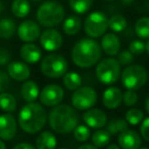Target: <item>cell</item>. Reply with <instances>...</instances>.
Returning <instances> with one entry per match:
<instances>
[{
	"instance_id": "obj_1",
	"label": "cell",
	"mask_w": 149,
	"mask_h": 149,
	"mask_svg": "<svg viewBox=\"0 0 149 149\" xmlns=\"http://www.w3.org/2000/svg\"><path fill=\"white\" fill-rule=\"evenodd\" d=\"M71 57L80 68H89L97 64L101 58V47L92 38L81 39L74 45Z\"/></svg>"
},
{
	"instance_id": "obj_2",
	"label": "cell",
	"mask_w": 149,
	"mask_h": 149,
	"mask_svg": "<svg viewBox=\"0 0 149 149\" xmlns=\"http://www.w3.org/2000/svg\"><path fill=\"white\" fill-rule=\"evenodd\" d=\"M47 121V113L38 102H29L18 113V125L23 131L35 134L41 131Z\"/></svg>"
},
{
	"instance_id": "obj_3",
	"label": "cell",
	"mask_w": 149,
	"mask_h": 149,
	"mask_svg": "<svg viewBox=\"0 0 149 149\" xmlns=\"http://www.w3.org/2000/svg\"><path fill=\"white\" fill-rule=\"evenodd\" d=\"M49 125L53 131L66 134L74 131L79 124V115L75 108L68 104L55 106L49 114Z\"/></svg>"
},
{
	"instance_id": "obj_4",
	"label": "cell",
	"mask_w": 149,
	"mask_h": 149,
	"mask_svg": "<svg viewBox=\"0 0 149 149\" xmlns=\"http://www.w3.org/2000/svg\"><path fill=\"white\" fill-rule=\"evenodd\" d=\"M64 7L55 0L45 1L37 9L36 17L40 26L44 28H54L64 18Z\"/></svg>"
},
{
	"instance_id": "obj_5",
	"label": "cell",
	"mask_w": 149,
	"mask_h": 149,
	"mask_svg": "<svg viewBox=\"0 0 149 149\" xmlns=\"http://www.w3.org/2000/svg\"><path fill=\"white\" fill-rule=\"evenodd\" d=\"M148 74L141 65H128L121 74V84L127 89L138 90L147 82Z\"/></svg>"
},
{
	"instance_id": "obj_6",
	"label": "cell",
	"mask_w": 149,
	"mask_h": 149,
	"mask_svg": "<svg viewBox=\"0 0 149 149\" xmlns=\"http://www.w3.org/2000/svg\"><path fill=\"white\" fill-rule=\"evenodd\" d=\"M68 61L60 54H49L42 59L40 69L43 75L48 78H59L66 73Z\"/></svg>"
},
{
	"instance_id": "obj_7",
	"label": "cell",
	"mask_w": 149,
	"mask_h": 149,
	"mask_svg": "<svg viewBox=\"0 0 149 149\" xmlns=\"http://www.w3.org/2000/svg\"><path fill=\"white\" fill-rule=\"evenodd\" d=\"M121 66L119 60L114 58H106L101 60L96 66V77L103 84H113L119 80L121 74Z\"/></svg>"
},
{
	"instance_id": "obj_8",
	"label": "cell",
	"mask_w": 149,
	"mask_h": 149,
	"mask_svg": "<svg viewBox=\"0 0 149 149\" xmlns=\"http://www.w3.org/2000/svg\"><path fill=\"white\" fill-rule=\"evenodd\" d=\"M108 28V18L103 12L93 11L84 22V31L92 39L100 38L106 33Z\"/></svg>"
},
{
	"instance_id": "obj_9",
	"label": "cell",
	"mask_w": 149,
	"mask_h": 149,
	"mask_svg": "<svg viewBox=\"0 0 149 149\" xmlns=\"http://www.w3.org/2000/svg\"><path fill=\"white\" fill-rule=\"evenodd\" d=\"M97 92L93 87L82 86L75 90L72 95V104L76 110L85 111L95 106L97 102Z\"/></svg>"
},
{
	"instance_id": "obj_10",
	"label": "cell",
	"mask_w": 149,
	"mask_h": 149,
	"mask_svg": "<svg viewBox=\"0 0 149 149\" xmlns=\"http://www.w3.org/2000/svg\"><path fill=\"white\" fill-rule=\"evenodd\" d=\"M64 91L58 84H48L40 91V102L46 107H55L64 100Z\"/></svg>"
},
{
	"instance_id": "obj_11",
	"label": "cell",
	"mask_w": 149,
	"mask_h": 149,
	"mask_svg": "<svg viewBox=\"0 0 149 149\" xmlns=\"http://www.w3.org/2000/svg\"><path fill=\"white\" fill-rule=\"evenodd\" d=\"M64 38L61 33L54 29L45 30L40 35V45L45 51L55 52L62 46Z\"/></svg>"
},
{
	"instance_id": "obj_12",
	"label": "cell",
	"mask_w": 149,
	"mask_h": 149,
	"mask_svg": "<svg viewBox=\"0 0 149 149\" xmlns=\"http://www.w3.org/2000/svg\"><path fill=\"white\" fill-rule=\"evenodd\" d=\"M41 35V28L39 22L32 19H27L18 26V37L25 43H32L36 41Z\"/></svg>"
},
{
	"instance_id": "obj_13",
	"label": "cell",
	"mask_w": 149,
	"mask_h": 149,
	"mask_svg": "<svg viewBox=\"0 0 149 149\" xmlns=\"http://www.w3.org/2000/svg\"><path fill=\"white\" fill-rule=\"evenodd\" d=\"M18 131L16 120L10 113L0 115V138L2 140H11Z\"/></svg>"
},
{
	"instance_id": "obj_14",
	"label": "cell",
	"mask_w": 149,
	"mask_h": 149,
	"mask_svg": "<svg viewBox=\"0 0 149 149\" xmlns=\"http://www.w3.org/2000/svg\"><path fill=\"white\" fill-rule=\"evenodd\" d=\"M85 124L92 129H101L107 123V116L99 109H89L83 115Z\"/></svg>"
},
{
	"instance_id": "obj_15",
	"label": "cell",
	"mask_w": 149,
	"mask_h": 149,
	"mask_svg": "<svg viewBox=\"0 0 149 149\" xmlns=\"http://www.w3.org/2000/svg\"><path fill=\"white\" fill-rule=\"evenodd\" d=\"M117 142L121 149H139L142 144L139 134L134 130L129 129L119 133Z\"/></svg>"
},
{
	"instance_id": "obj_16",
	"label": "cell",
	"mask_w": 149,
	"mask_h": 149,
	"mask_svg": "<svg viewBox=\"0 0 149 149\" xmlns=\"http://www.w3.org/2000/svg\"><path fill=\"white\" fill-rule=\"evenodd\" d=\"M7 73L13 80L26 81L31 75V69L27 63L13 61L7 65Z\"/></svg>"
},
{
	"instance_id": "obj_17",
	"label": "cell",
	"mask_w": 149,
	"mask_h": 149,
	"mask_svg": "<svg viewBox=\"0 0 149 149\" xmlns=\"http://www.w3.org/2000/svg\"><path fill=\"white\" fill-rule=\"evenodd\" d=\"M101 50L108 56H115L119 53L121 50V40L115 33H107L102 36L101 42H100Z\"/></svg>"
},
{
	"instance_id": "obj_18",
	"label": "cell",
	"mask_w": 149,
	"mask_h": 149,
	"mask_svg": "<svg viewBox=\"0 0 149 149\" xmlns=\"http://www.w3.org/2000/svg\"><path fill=\"white\" fill-rule=\"evenodd\" d=\"M20 58L28 64H36L42 58V51L33 43H25L20 50Z\"/></svg>"
},
{
	"instance_id": "obj_19",
	"label": "cell",
	"mask_w": 149,
	"mask_h": 149,
	"mask_svg": "<svg viewBox=\"0 0 149 149\" xmlns=\"http://www.w3.org/2000/svg\"><path fill=\"white\" fill-rule=\"evenodd\" d=\"M123 102V92L117 87H108L104 90L102 95V102L108 110L117 109Z\"/></svg>"
},
{
	"instance_id": "obj_20",
	"label": "cell",
	"mask_w": 149,
	"mask_h": 149,
	"mask_svg": "<svg viewBox=\"0 0 149 149\" xmlns=\"http://www.w3.org/2000/svg\"><path fill=\"white\" fill-rule=\"evenodd\" d=\"M20 94L26 102H33L39 97V86L34 80H26L20 87Z\"/></svg>"
},
{
	"instance_id": "obj_21",
	"label": "cell",
	"mask_w": 149,
	"mask_h": 149,
	"mask_svg": "<svg viewBox=\"0 0 149 149\" xmlns=\"http://www.w3.org/2000/svg\"><path fill=\"white\" fill-rule=\"evenodd\" d=\"M57 145V139L55 135L49 131H44L36 139L37 149H55Z\"/></svg>"
},
{
	"instance_id": "obj_22",
	"label": "cell",
	"mask_w": 149,
	"mask_h": 149,
	"mask_svg": "<svg viewBox=\"0 0 149 149\" xmlns=\"http://www.w3.org/2000/svg\"><path fill=\"white\" fill-rule=\"evenodd\" d=\"M82 28V20L77 15H70L66 17L62 24V30L68 36H75Z\"/></svg>"
},
{
	"instance_id": "obj_23",
	"label": "cell",
	"mask_w": 149,
	"mask_h": 149,
	"mask_svg": "<svg viewBox=\"0 0 149 149\" xmlns=\"http://www.w3.org/2000/svg\"><path fill=\"white\" fill-rule=\"evenodd\" d=\"M11 11L18 18H24L31 11V4L29 0H13L11 3Z\"/></svg>"
},
{
	"instance_id": "obj_24",
	"label": "cell",
	"mask_w": 149,
	"mask_h": 149,
	"mask_svg": "<svg viewBox=\"0 0 149 149\" xmlns=\"http://www.w3.org/2000/svg\"><path fill=\"white\" fill-rule=\"evenodd\" d=\"M16 31V24L11 18H1L0 19V38L8 40L14 36Z\"/></svg>"
},
{
	"instance_id": "obj_25",
	"label": "cell",
	"mask_w": 149,
	"mask_h": 149,
	"mask_svg": "<svg viewBox=\"0 0 149 149\" xmlns=\"http://www.w3.org/2000/svg\"><path fill=\"white\" fill-rule=\"evenodd\" d=\"M62 81L64 85L68 90H75L81 87L82 85V77L79 73L77 72H66L62 76Z\"/></svg>"
},
{
	"instance_id": "obj_26",
	"label": "cell",
	"mask_w": 149,
	"mask_h": 149,
	"mask_svg": "<svg viewBox=\"0 0 149 149\" xmlns=\"http://www.w3.org/2000/svg\"><path fill=\"white\" fill-rule=\"evenodd\" d=\"M0 109L3 112L13 113L16 109V100L12 94L8 92L0 93Z\"/></svg>"
},
{
	"instance_id": "obj_27",
	"label": "cell",
	"mask_w": 149,
	"mask_h": 149,
	"mask_svg": "<svg viewBox=\"0 0 149 149\" xmlns=\"http://www.w3.org/2000/svg\"><path fill=\"white\" fill-rule=\"evenodd\" d=\"M128 26L126 17L121 14H114L108 18V28L114 33H121Z\"/></svg>"
},
{
	"instance_id": "obj_28",
	"label": "cell",
	"mask_w": 149,
	"mask_h": 149,
	"mask_svg": "<svg viewBox=\"0 0 149 149\" xmlns=\"http://www.w3.org/2000/svg\"><path fill=\"white\" fill-rule=\"evenodd\" d=\"M135 33L140 39H149V17L142 16L135 24Z\"/></svg>"
},
{
	"instance_id": "obj_29",
	"label": "cell",
	"mask_w": 149,
	"mask_h": 149,
	"mask_svg": "<svg viewBox=\"0 0 149 149\" xmlns=\"http://www.w3.org/2000/svg\"><path fill=\"white\" fill-rule=\"evenodd\" d=\"M112 135L107 130H97L92 135V143L97 147H105L110 141Z\"/></svg>"
},
{
	"instance_id": "obj_30",
	"label": "cell",
	"mask_w": 149,
	"mask_h": 149,
	"mask_svg": "<svg viewBox=\"0 0 149 149\" xmlns=\"http://www.w3.org/2000/svg\"><path fill=\"white\" fill-rule=\"evenodd\" d=\"M71 8L78 14H84L91 9L93 0H68Z\"/></svg>"
},
{
	"instance_id": "obj_31",
	"label": "cell",
	"mask_w": 149,
	"mask_h": 149,
	"mask_svg": "<svg viewBox=\"0 0 149 149\" xmlns=\"http://www.w3.org/2000/svg\"><path fill=\"white\" fill-rule=\"evenodd\" d=\"M128 122L127 120L124 119H117L112 120L108 123L106 130L110 133V135H117L121 132H124L125 130L128 129Z\"/></svg>"
},
{
	"instance_id": "obj_32",
	"label": "cell",
	"mask_w": 149,
	"mask_h": 149,
	"mask_svg": "<svg viewBox=\"0 0 149 149\" xmlns=\"http://www.w3.org/2000/svg\"><path fill=\"white\" fill-rule=\"evenodd\" d=\"M125 119L127 120V122L129 124L133 126L139 125L144 119V114L141 110L139 109H131L126 113Z\"/></svg>"
},
{
	"instance_id": "obj_33",
	"label": "cell",
	"mask_w": 149,
	"mask_h": 149,
	"mask_svg": "<svg viewBox=\"0 0 149 149\" xmlns=\"http://www.w3.org/2000/svg\"><path fill=\"white\" fill-rule=\"evenodd\" d=\"M91 136V132L87 125H78L74 129V137L77 141L85 142Z\"/></svg>"
},
{
	"instance_id": "obj_34",
	"label": "cell",
	"mask_w": 149,
	"mask_h": 149,
	"mask_svg": "<svg viewBox=\"0 0 149 149\" xmlns=\"http://www.w3.org/2000/svg\"><path fill=\"white\" fill-rule=\"evenodd\" d=\"M129 50L134 55H141L146 51V44L140 40H134L130 43Z\"/></svg>"
},
{
	"instance_id": "obj_35",
	"label": "cell",
	"mask_w": 149,
	"mask_h": 149,
	"mask_svg": "<svg viewBox=\"0 0 149 149\" xmlns=\"http://www.w3.org/2000/svg\"><path fill=\"white\" fill-rule=\"evenodd\" d=\"M124 104L127 107H133L137 104L138 102V94L135 90L128 89L125 93L123 94Z\"/></svg>"
},
{
	"instance_id": "obj_36",
	"label": "cell",
	"mask_w": 149,
	"mask_h": 149,
	"mask_svg": "<svg viewBox=\"0 0 149 149\" xmlns=\"http://www.w3.org/2000/svg\"><path fill=\"white\" fill-rule=\"evenodd\" d=\"M117 60H119L121 65H131L132 62L134 61V54L130 50H124L121 53L117 54Z\"/></svg>"
},
{
	"instance_id": "obj_37",
	"label": "cell",
	"mask_w": 149,
	"mask_h": 149,
	"mask_svg": "<svg viewBox=\"0 0 149 149\" xmlns=\"http://www.w3.org/2000/svg\"><path fill=\"white\" fill-rule=\"evenodd\" d=\"M11 53L5 48H0V66H5L10 63Z\"/></svg>"
},
{
	"instance_id": "obj_38",
	"label": "cell",
	"mask_w": 149,
	"mask_h": 149,
	"mask_svg": "<svg viewBox=\"0 0 149 149\" xmlns=\"http://www.w3.org/2000/svg\"><path fill=\"white\" fill-rule=\"evenodd\" d=\"M10 84V77L8 73L0 70V93L3 92Z\"/></svg>"
},
{
	"instance_id": "obj_39",
	"label": "cell",
	"mask_w": 149,
	"mask_h": 149,
	"mask_svg": "<svg viewBox=\"0 0 149 149\" xmlns=\"http://www.w3.org/2000/svg\"><path fill=\"white\" fill-rule=\"evenodd\" d=\"M140 133L146 141H149V117L143 119V121H142L141 127H140Z\"/></svg>"
},
{
	"instance_id": "obj_40",
	"label": "cell",
	"mask_w": 149,
	"mask_h": 149,
	"mask_svg": "<svg viewBox=\"0 0 149 149\" xmlns=\"http://www.w3.org/2000/svg\"><path fill=\"white\" fill-rule=\"evenodd\" d=\"M12 149H36V148L29 143H20V144H18V145L14 146Z\"/></svg>"
},
{
	"instance_id": "obj_41",
	"label": "cell",
	"mask_w": 149,
	"mask_h": 149,
	"mask_svg": "<svg viewBox=\"0 0 149 149\" xmlns=\"http://www.w3.org/2000/svg\"><path fill=\"white\" fill-rule=\"evenodd\" d=\"M78 149H99V147H97V146H95L93 144V145H91V144H84V145H81Z\"/></svg>"
},
{
	"instance_id": "obj_42",
	"label": "cell",
	"mask_w": 149,
	"mask_h": 149,
	"mask_svg": "<svg viewBox=\"0 0 149 149\" xmlns=\"http://www.w3.org/2000/svg\"><path fill=\"white\" fill-rule=\"evenodd\" d=\"M121 2L125 5H131L135 2V0H121Z\"/></svg>"
},
{
	"instance_id": "obj_43",
	"label": "cell",
	"mask_w": 149,
	"mask_h": 149,
	"mask_svg": "<svg viewBox=\"0 0 149 149\" xmlns=\"http://www.w3.org/2000/svg\"><path fill=\"white\" fill-rule=\"evenodd\" d=\"M4 10H5V3H4V1L0 0V13L4 12Z\"/></svg>"
},
{
	"instance_id": "obj_44",
	"label": "cell",
	"mask_w": 149,
	"mask_h": 149,
	"mask_svg": "<svg viewBox=\"0 0 149 149\" xmlns=\"http://www.w3.org/2000/svg\"><path fill=\"white\" fill-rule=\"evenodd\" d=\"M107 149H121L119 147V145H117V144H110V145H108Z\"/></svg>"
},
{
	"instance_id": "obj_45",
	"label": "cell",
	"mask_w": 149,
	"mask_h": 149,
	"mask_svg": "<svg viewBox=\"0 0 149 149\" xmlns=\"http://www.w3.org/2000/svg\"><path fill=\"white\" fill-rule=\"evenodd\" d=\"M145 109H146V111H147V113L149 114V96L147 97V100H146V102H145Z\"/></svg>"
},
{
	"instance_id": "obj_46",
	"label": "cell",
	"mask_w": 149,
	"mask_h": 149,
	"mask_svg": "<svg viewBox=\"0 0 149 149\" xmlns=\"http://www.w3.org/2000/svg\"><path fill=\"white\" fill-rule=\"evenodd\" d=\"M0 149H6V146H5V143L2 141V139L0 138Z\"/></svg>"
},
{
	"instance_id": "obj_47",
	"label": "cell",
	"mask_w": 149,
	"mask_h": 149,
	"mask_svg": "<svg viewBox=\"0 0 149 149\" xmlns=\"http://www.w3.org/2000/svg\"><path fill=\"white\" fill-rule=\"evenodd\" d=\"M146 52H147V54L149 56V40H148L147 43H146Z\"/></svg>"
},
{
	"instance_id": "obj_48",
	"label": "cell",
	"mask_w": 149,
	"mask_h": 149,
	"mask_svg": "<svg viewBox=\"0 0 149 149\" xmlns=\"http://www.w3.org/2000/svg\"><path fill=\"white\" fill-rule=\"evenodd\" d=\"M31 1H34V2H39V1H41V0H31Z\"/></svg>"
},
{
	"instance_id": "obj_49",
	"label": "cell",
	"mask_w": 149,
	"mask_h": 149,
	"mask_svg": "<svg viewBox=\"0 0 149 149\" xmlns=\"http://www.w3.org/2000/svg\"><path fill=\"white\" fill-rule=\"evenodd\" d=\"M139 149H149V148H147V147H142V148H139Z\"/></svg>"
},
{
	"instance_id": "obj_50",
	"label": "cell",
	"mask_w": 149,
	"mask_h": 149,
	"mask_svg": "<svg viewBox=\"0 0 149 149\" xmlns=\"http://www.w3.org/2000/svg\"><path fill=\"white\" fill-rule=\"evenodd\" d=\"M59 149H68V148H59Z\"/></svg>"
},
{
	"instance_id": "obj_51",
	"label": "cell",
	"mask_w": 149,
	"mask_h": 149,
	"mask_svg": "<svg viewBox=\"0 0 149 149\" xmlns=\"http://www.w3.org/2000/svg\"><path fill=\"white\" fill-rule=\"evenodd\" d=\"M107 1H112V0H107Z\"/></svg>"
}]
</instances>
